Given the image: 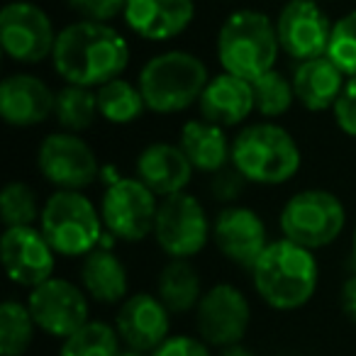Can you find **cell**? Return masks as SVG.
Listing matches in <instances>:
<instances>
[{
	"instance_id": "d4e9b609",
	"label": "cell",
	"mask_w": 356,
	"mask_h": 356,
	"mask_svg": "<svg viewBox=\"0 0 356 356\" xmlns=\"http://www.w3.org/2000/svg\"><path fill=\"white\" fill-rule=\"evenodd\" d=\"M203 293L200 273L191 259H168L156 278V296L171 310V315L195 312Z\"/></svg>"
},
{
	"instance_id": "836d02e7",
	"label": "cell",
	"mask_w": 356,
	"mask_h": 356,
	"mask_svg": "<svg viewBox=\"0 0 356 356\" xmlns=\"http://www.w3.org/2000/svg\"><path fill=\"white\" fill-rule=\"evenodd\" d=\"M71 10L79 15V20L90 22H113L124 13L127 0H66Z\"/></svg>"
},
{
	"instance_id": "2e32d148",
	"label": "cell",
	"mask_w": 356,
	"mask_h": 356,
	"mask_svg": "<svg viewBox=\"0 0 356 356\" xmlns=\"http://www.w3.org/2000/svg\"><path fill=\"white\" fill-rule=\"evenodd\" d=\"M213 242L229 264L252 271L271 239L257 210L247 205H227L220 210L213 222Z\"/></svg>"
},
{
	"instance_id": "9c48e42d",
	"label": "cell",
	"mask_w": 356,
	"mask_h": 356,
	"mask_svg": "<svg viewBox=\"0 0 356 356\" xmlns=\"http://www.w3.org/2000/svg\"><path fill=\"white\" fill-rule=\"evenodd\" d=\"M154 239L168 259H191L213 239V220L195 195H168L159 200Z\"/></svg>"
},
{
	"instance_id": "7c38bea8",
	"label": "cell",
	"mask_w": 356,
	"mask_h": 356,
	"mask_svg": "<svg viewBox=\"0 0 356 356\" xmlns=\"http://www.w3.org/2000/svg\"><path fill=\"white\" fill-rule=\"evenodd\" d=\"M25 302L40 332L61 341L90 320L88 293L81 283L61 276H51L42 286L32 288Z\"/></svg>"
},
{
	"instance_id": "7a4b0ae2",
	"label": "cell",
	"mask_w": 356,
	"mask_h": 356,
	"mask_svg": "<svg viewBox=\"0 0 356 356\" xmlns=\"http://www.w3.org/2000/svg\"><path fill=\"white\" fill-rule=\"evenodd\" d=\"M257 296L273 310H300L312 300L320 283L315 252L288 239H273L252 268Z\"/></svg>"
},
{
	"instance_id": "484cf974",
	"label": "cell",
	"mask_w": 356,
	"mask_h": 356,
	"mask_svg": "<svg viewBox=\"0 0 356 356\" xmlns=\"http://www.w3.org/2000/svg\"><path fill=\"white\" fill-rule=\"evenodd\" d=\"M100 118L98 110V90L86 88V86L64 83L56 90L54 103V120L66 132H86Z\"/></svg>"
},
{
	"instance_id": "8992f818",
	"label": "cell",
	"mask_w": 356,
	"mask_h": 356,
	"mask_svg": "<svg viewBox=\"0 0 356 356\" xmlns=\"http://www.w3.org/2000/svg\"><path fill=\"white\" fill-rule=\"evenodd\" d=\"M40 229L54 252L69 259H83L105 237L100 208H95L83 191H54L42 203Z\"/></svg>"
},
{
	"instance_id": "ffe728a7",
	"label": "cell",
	"mask_w": 356,
	"mask_h": 356,
	"mask_svg": "<svg viewBox=\"0 0 356 356\" xmlns=\"http://www.w3.org/2000/svg\"><path fill=\"white\" fill-rule=\"evenodd\" d=\"M137 178L156 198L184 193L195 168L178 142H152L137 154Z\"/></svg>"
},
{
	"instance_id": "4dcf8cb0",
	"label": "cell",
	"mask_w": 356,
	"mask_h": 356,
	"mask_svg": "<svg viewBox=\"0 0 356 356\" xmlns=\"http://www.w3.org/2000/svg\"><path fill=\"white\" fill-rule=\"evenodd\" d=\"M42 205L37 193L25 181H8L0 193V220L6 227H32L40 225Z\"/></svg>"
},
{
	"instance_id": "5bb4252c",
	"label": "cell",
	"mask_w": 356,
	"mask_h": 356,
	"mask_svg": "<svg viewBox=\"0 0 356 356\" xmlns=\"http://www.w3.org/2000/svg\"><path fill=\"white\" fill-rule=\"evenodd\" d=\"M332 27L334 22L327 17L317 0H288L276 17L281 51L293 61L325 56L330 49Z\"/></svg>"
},
{
	"instance_id": "f546056e",
	"label": "cell",
	"mask_w": 356,
	"mask_h": 356,
	"mask_svg": "<svg viewBox=\"0 0 356 356\" xmlns=\"http://www.w3.org/2000/svg\"><path fill=\"white\" fill-rule=\"evenodd\" d=\"M252 88H254V105H257V113L261 118L268 120L283 118L293 108V103H298L296 90H293V81L276 69L259 76L257 81H252Z\"/></svg>"
},
{
	"instance_id": "f1b7e54d",
	"label": "cell",
	"mask_w": 356,
	"mask_h": 356,
	"mask_svg": "<svg viewBox=\"0 0 356 356\" xmlns=\"http://www.w3.org/2000/svg\"><path fill=\"white\" fill-rule=\"evenodd\" d=\"M122 341L115 330L103 320H88L81 330L61 341L59 356H118Z\"/></svg>"
},
{
	"instance_id": "44dd1931",
	"label": "cell",
	"mask_w": 356,
	"mask_h": 356,
	"mask_svg": "<svg viewBox=\"0 0 356 356\" xmlns=\"http://www.w3.org/2000/svg\"><path fill=\"white\" fill-rule=\"evenodd\" d=\"M198 110L200 118H205L208 122H215L225 129L239 127L257 110L252 83L239 79V76L227 74V71L210 76L208 86L200 95Z\"/></svg>"
},
{
	"instance_id": "ab89813d",
	"label": "cell",
	"mask_w": 356,
	"mask_h": 356,
	"mask_svg": "<svg viewBox=\"0 0 356 356\" xmlns=\"http://www.w3.org/2000/svg\"><path fill=\"white\" fill-rule=\"evenodd\" d=\"M351 252H354V264H356V227H354V247H351Z\"/></svg>"
},
{
	"instance_id": "4fadbf2b",
	"label": "cell",
	"mask_w": 356,
	"mask_h": 356,
	"mask_svg": "<svg viewBox=\"0 0 356 356\" xmlns=\"http://www.w3.org/2000/svg\"><path fill=\"white\" fill-rule=\"evenodd\" d=\"M252 325V302L232 283H215L195 307V330L208 346L239 344Z\"/></svg>"
},
{
	"instance_id": "30bf717a",
	"label": "cell",
	"mask_w": 356,
	"mask_h": 356,
	"mask_svg": "<svg viewBox=\"0 0 356 356\" xmlns=\"http://www.w3.org/2000/svg\"><path fill=\"white\" fill-rule=\"evenodd\" d=\"M56 37L51 17L32 0H10L0 10V44L15 64L35 66L51 59Z\"/></svg>"
},
{
	"instance_id": "1f68e13d",
	"label": "cell",
	"mask_w": 356,
	"mask_h": 356,
	"mask_svg": "<svg viewBox=\"0 0 356 356\" xmlns=\"http://www.w3.org/2000/svg\"><path fill=\"white\" fill-rule=\"evenodd\" d=\"M327 56H330L349 79L356 76V8L334 22Z\"/></svg>"
},
{
	"instance_id": "e575fe53",
	"label": "cell",
	"mask_w": 356,
	"mask_h": 356,
	"mask_svg": "<svg viewBox=\"0 0 356 356\" xmlns=\"http://www.w3.org/2000/svg\"><path fill=\"white\" fill-rule=\"evenodd\" d=\"M332 115H334V122L346 137L356 139V76L354 79H346V86L341 90L339 100L332 108Z\"/></svg>"
},
{
	"instance_id": "d590c367",
	"label": "cell",
	"mask_w": 356,
	"mask_h": 356,
	"mask_svg": "<svg viewBox=\"0 0 356 356\" xmlns=\"http://www.w3.org/2000/svg\"><path fill=\"white\" fill-rule=\"evenodd\" d=\"M213 346L205 344L200 337L171 334L152 356H213Z\"/></svg>"
},
{
	"instance_id": "83f0119b",
	"label": "cell",
	"mask_w": 356,
	"mask_h": 356,
	"mask_svg": "<svg viewBox=\"0 0 356 356\" xmlns=\"http://www.w3.org/2000/svg\"><path fill=\"white\" fill-rule=\"evenodd\" d=\"M37 330L27 302L8 298L0 305V356H25Z\"/></svg>"
},
{
	"instance_id": "74e56055",
	"label": "cell",
	"mask_w": 356,
	"mask_h": 356,
	"mask_svg": "<svg viewBox=\"0 0 356 356\" xmlns=\"http://www.w3.org/2000/svg\"><path fill=\"white\" fill-rule=\"evenodd\" d=\"M218 356H257V354H254L249 346H244L242 341H239V344H229V346H225V349H220Z\"/></svg>"
},
{
	"instance_id": "6da1fadb",
	"label": "cell",
	"mask_w": 356,
	"mask_h": 356,
	"mask_svg": "<svg viewBox=\"0 0 356 356\" xmlns=\"http://www.w3.org/2000/svg\"><path fill=\"white\" fill-rule=\"evenodd\" d=\"M49 61L64 83L100 88L124 74L129 44L108 22L76 20L59 30Z\"/></svg>"
},
{
	"instance_id": "52a82bcc",
	"label": "cell",
	"mask_w": 356,
	"mask_h": 356,
	"mask_svg": "<svg viewBox=\"0 0 356 356\" xmlns=\"http://www.w3.org/2000/svg\"><path fill=\"white\" fill-rule=\"evenodd\" d=\"M281 237L317 252L341 237L346 227V208L332 191L305 188L293 193L278 215Z\"/></svg>"
},
{
	"instance_id": "cb8c5ba5",
	"label": "cell",
	"mask_w": 356,
	"mask_h": 356,
	"mask_svg": "<svg viewBox=\"0 0 356 356\" xmlns=\"http://www.w3.org/2000/svg\"><path fill=\"white\" fill-rule=\"evenodd\" d=\"M178 147L200 173H218L232 161V139L227 129L205 118L188 120L178 132Z\"/></svg>"
},
{
	"instance_id": "d6a6232c",
	"label": "cell",
	"mask_w": 356,
	"mask_h": 356,
	"mask_svg": "<svg viewBox=\"0 0 356 356\" xmlns=\"http://www.w3.org/2000/svg\"><path fill=\"white\" fill-rule=\"evenodd\" d=\"M244 186H247V181H244V176L232 163L225 166L222 171L213 173V178H210V193H213V198L218 203H225V208L227 205H237L239 195L244 193Z\"/></svg>"
},
{
	"instance_id": "9a60e30c",
	"label": "cell",
	"mask_w": 356,
	"mask_h": 356,
	"mask_svg": "<svg viewBox=\"0 0 356 356\" xmlns=\"http://www.w3.org/2000/svg\"><path fill=\"white\" fill-rule=\"evenodd\" d=\"M54 247L37 225L32 227H6L0 237V259L15 286L37 288L49 281L56 271Z\"/></svg>"
},
{
	"instance_id": "ac0fdd59",
	"label": "cell",
	"mask_w": 356,
	"mask_h": 356,
	"mask_svg": "<svg viewBox=\"0 0 356 356\" xmlns=\"http://www.w3.org/2000/svg\"><path fill=\"white\" fill-rule=\"evenodd\" d=\"M56 90L35 74H10L0 83V118L17 129H30L54 118Z\"/></svg>"
},
{
	"instance_id": "8d00e7d4",
	"label": "cell",
	"mask_w": 356,
	"mask_h": 356,
	"mask_svg": "<svg viewBox=\"0 0 356 356\" xmlns=\"http://www.w3.org/2000/svg\"><path fill=\"white\" fill-rule=\"evenodd\" d=\"M339 302L344 315L349 317L351 322H356V271L341 283V293H339Z\"/></svg>"
},
{
	"instance_id": "ba28073f",
	"label": "cell",
	"mask_w": 356,
	"mask_h": 356,
	"mask_svg": "<svg viewBox=\"0 0 356 356\" xmlns=\"http://www.w3.org/2000/svg\"><path fill=\"white\" fill-rule=\"evenodd\" d=\"M159 200L161 198H156L137 176L110 181L100 198V218L108 234L129 244L154 237Z\"/></svg>"
},
{
	"instance_id": "3957f363",
	"label": "cell",
	"mask_w": 356,
	"mask_h": 356,
	"mask_svg": "<svg viewBox=\"0 0 356 356\" xmlns=\"http://www.w3.org/2000/svg\"><path fill=\"white\" fill-rule=\"evenodd\" d=\"M215 51L222 71L252 83L276 69L281 54L276 20L252 8L229 13L218 30Z\"/></svg>"
},
{
	"instance_id": "7402d4cb",
	"label": "cell",
	"mask_w": 356,
	"mask_h": 356,
	"mask_svg": "<svg viewBox=\"0 0 356 356\" xmlns=\"http://www.w3.org/2000/svg\"><path fill=\"white\" fill-rule=\"evenodd\" d=\"M346 79L349 76L327 54L317 56V59L298 61L291 76L296 100L310 113H325V110L334 108L346 86Z\"/></svg>"
},
{
	"instance_id": "277c9868",
	"label": "cell",
	"mask_w": 356,
	"mask_h": 356,
	"mask_svg": "<svg viewBox=\"0 0 356 356\" xmlns=\"http://www.w3.org/2000/svg\"><path fill=\"white\" fill-rule=\"evenodd\" d=\"M210 71L198 54L186 49H168L154 54L139 69L137 86L149 113L176 115L200 103Z\"/></svg>"
},
{
	"instance_id": "4316f807",
	"label": "cell",
	"mask_w": 356,
	"mask_h": 356,
	"mask_svg": "<svg viewBox=\"0 0 356 356\" xmlns=\"http://www.w3.org/2000/svg\"><path fill=\"white\" fill-rule=\"evenodd\" d=\"M98 90L100 118L110 124H132L147 113V103L137 83L127 79H113L103 83Z\"/></svg>"
},
{
	"instance_id": "e0dca14e",
	"label": "cell",
	"mask_w": 356,
	"mask_h": 356,
	"mask_svg": "<svg viewBox=\"0 0 356 356\" xmlns=\"http://www.w3.org/2000/svg\"><path fill=\"white\" fill-rule=\"evenodd\" d=\"M115 330L122 346L154 354L171 337V310L154 293H132L120 302Z\"/></svg>"
},
{
	"instance_id": "5b68a950",
	"label": "cell",
	"mask_w": 356,
	"mask_h": 356,
	"mask_svg": "<svg viewBox=\"0 0 356 356\" xmlns=\"http://www.w3.org/2000/svg\"><path fill=\"white\" fill-rule=\"evenodd\" d=\"M232 163L254 186H283L300 171L302 154L296 137L276 122L247 124L232 139Z\"/></svg>"
},
{
	"instance_id": "603a6c76",
	"label": "cell",
	"mask_w": 356,
	"mask_h": 356,
	"mask_svg": "<svg viewBox=\"0 0 356 356\" xmlns=\"http://www.w3.org/2000/svg\"><path fill=\"white\" fill-rule=\"evenodd\" d=\"M79 281L90 300L100 305H120L129 298V273L122 259L105 247L93 249L81 259Z\"/></svg>"
},
{
	"instance_id": "d6986e66",
	"label": "cell",
	"mask_w": 356,
	"mask_h": 356,
	"mask_svg": "<svg viewBox=\"0 0 356 356\" xmlns=\"http://www.w3.org/2000/svg\"><path fill=\"white\" fill-rule=\"evenodd\" d=\"M122 20L147 42L176 40L195 20V0H127Z\"/></svg>"
},
{
	"instance_id": "f35d334b",
	"label": "cell",
	"mask_w": 356,
	"mask_h": 356,
	"mask_svg": "<svg viewBox=\"0 0 356 356\" xmlns=\"http://www.w3.org/2000/svg\"><path fill=\"white\" fill-rule=\"evenodd\" d=\"M118 356H152V354H144V351H137V349H129V346H122Z\"/></svg>"
},
{
	"instance_id": "8fae6325",
	"label": "cell",
	"mask_w": 356,
	"mask_h": 356,
	"mask_svg": "<svg viewBox=\"0 0 356 356\" xmlns=\"http://www.w3.org/2000/svg\"><path fill=\"white\" fill-rule=\"evenodd\" d=\"M37 168L56 191H83L100 178L98 154L76 132H51L37 149Z\"/></svg>"
}]
</instances>
